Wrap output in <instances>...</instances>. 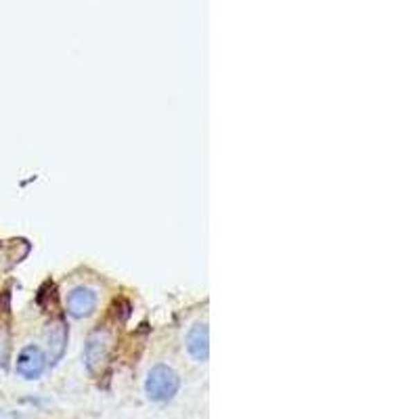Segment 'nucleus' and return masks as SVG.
<instances>
[{
    "mask_svg": "<svg viewBox=\"0 0 419 419\" xmlns=\"http://www.w3.org/2000/svg\"><path fill=\"white\" fill-rule=\"evenodd\" d=\"M181 388L179 373L168 365H155L145 380V392L155 402H166L175 398V394Z\"/></svg>",
    "mask_w": 419,
    "mask_h": 419,
    "instance_id": "f257e3e1",
    "label": "nucleus"
},
{
    "mask_svg": "<svg viewBox=\"0 0 419 419\" xmlns=\"http://www.w3.org/2000/svg\"><path fill=\"white\" fill-rule=\"evenodd\" d=\"M112 344H114V338H112V331L107 329H97L95 333H91V338L84 346V361H87V367L89 371H97L105 361H107V355L112 350Z\"/></svg>",
    "mask_w": 419,
    "mask_h": 419,
    "instance_id": "f03ea898",
    "label": "nucleus"
},
{
    "mask_svg": "<svg viewBox=\"0 0 419 419\" xmlns=\"http://www.w3.org/2000/svg\"><path fill=\"white\" fill-rule=\"evenodd\" d=\"M44 369H46V357L40 346L28 344L26 348H21V353L17 355L15 371L24 380H38L44 373Z\"/></svg>",
    "mask_w": 419,
    "mask_h": 419,
    "instance_id": "7ed1b4c3",
    "label": "nucleus"
},
{
    "mask_svg": "<svg viewBox=\"0 0 419 419\" xmlns=\"http://www.w3.org/2000/svg\"><path fill=\"white\" fill-rule=\"evenodd\" d=\"M97 302H99V296L95 289L87 287V285H78L73 287L67 298H65V306H67V312L73 317V319H84L95 312L97 308Z\"/></svg>",
    "mask_w": 419,
    "mask_h": 419,
    "instance_id": "20e7f679",
    "label": "nucleus"
},
{
    "mask_svg": "<svg viewBox=\"0 0 419 419\" xmlns=\"http://www.w3.org/2000/svg\"><path fill=\"white\" fill-rule=\"evenodd\" d=\"M187 353L197 361V363H206L210 357V331L206 323H195L185 340Z\"/></svg>",
    "mask_w": 419,
    "mask_h": 419,
    "instance_id": "39448f33",
    "label": "nucleus"
},
{
    "mask_svg": "<svg viewBox=\"0 0 419 419\" xmlns=\"http://www.w3.org/2000/svg\"><path fill=\"white\" fill-rule=\"evenodd\" d=\"M67 340H69V331L65 321H53L46 329V342H48V350H51V361L57 363L67 348Z\"/></svg>",
    "mask_w": 419,
    "mask_h": 419,
    "instance_id": "423d86ee",
    "label": "nucleus"
},
{
    "mask_svg": "<svg viewBox=\"0 0 419 419\" xmlns=\"http://www.w3.org/2000/svg\"><path fill=\"white\" fill-rule=\"evenodd\" d=\"M7 348H9V338H7L5 329L0 327V363H5V359H7Z\"/></svg>",
    "mask_w": 419,
    "mask_h": 419,
    "instance_id": "0eeeda50",
    "label": "nucleus"
}]
</instances>
